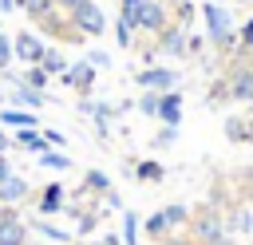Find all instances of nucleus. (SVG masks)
Wrapping results in <instances>:
<instances>
[{"label": "nucleus", "instance_id": "obj_38", "mask_svg": "<svg viewBox=\"0 0 253 245\" xmlns=\"http://www.w3.org/2000/svg\"><path fill=\"white\" fill-rule=\"evenodd\" d=\"M213 245H237V241H233V237H229V233H225V237H217V241H213Z\"/></svg>", "mask_w": 253, "mask_h": 245}, {"label": "nucleus", "instance_id": "obj_5", "mask_svg": "<svg viewBox=\"0 0 253 245\" xmlns=\"http://www.w3.org/2000/svg\"><path fill=\"white\" fill-rule=\"evenodd\" d=\"M43 51H47V43L36 32H16L12 36V59H20L24 67H36L43 59Z\"/></svg>", "mask_w": 253, "mask_h": 245}, {"label": "nucleus", "instance_id": "obj_25", "mask_svg": "<svg viewBox=\"0 0 253 245\" xmlns=\"http://www.w3.org/2000/svg\"><path fill=\"white\" fill-rule=\"evenodd\" d=\"M162 213H166V221H170V233L182 229V225H190V209H186V205H166Z\"/></svg>", "mask_w": 253, "mask_h": 245}, {"label": "nucleus", "instance_id": "obj_35", "mask_svg": "<svg viewBox=\"0 0 253 245\" xmlns=\"http://www.w3.org/2000/svg\"><path fill=\"white\" fill-rule=\"evenodd\" d=\"M158 245H194V241H190V237H178V233H170V237H162Z\"/></svg>", "mask_w": 253, "mask_h": 245}, {"label": "nucleus", "instance_id": "obj_37", "mask_svg": "<svg viewBox=\"0 0 253 245\" xmlns=\"http://www.w3.org/2000/svg\"><path fill=\"white\" fill-rule=\"evenodd\" d=\"M16 8H20L16 0H0V12H16Z\"/></svg>", "mask_w": 253, "mask_h": 245}, {"label": "nucleus", "instance_id": "obj_36", "mask_svg": "<svg viewBox=\"0 0 253 245\" xmlns=\"http://www.w3.org/2000/svg\"><path fill=\"white\" fill-rule=\"evenodd\" d=\"M8 146H12V134L0 126V154H8Z\"/></svg>", "mask_w": 253, "mask_h": 245}, {"label": "nucleus", "instance_id": "obj_20", "mask_svg": "<svg viewBox=\"0 0 253 245\" xmlns=\"http://www.w3.org/2000/svg\"><path fill=\"white\" fill-rule=\"evenodd\" d=\"M40 67H43L47 75H63V71H67V59H63V51L47 47V51H43V59H40Z\"/></svg>", "mask_w": 253, "mask_h": 245}, {"label": "nucleus", "instance_id": "obj_6", "mask_svg": "<svg viewBox=\"0 0 253 245\" xmlns=\"http://www.w3.org/2000/svg\"><path fill=\"white\" fill-rule=\"evenodd\" d=\"M134 83H138L142 91L166 95V91H178V71H174V67H142V71L134 75Z\"/></svg>", "mask_w": 253, "mask_h": 245}, {"label": "nucleus", "instance_id": "obj_10", "mask_svg": "<svg viewBox=\"0 0 253 245\" xmlns=\"http://www.w3.org/2000/svg\"><path fill=\"white\" fill-rule=\"evenodd\" d=\"M186 40H190V32H186V28H178V24H166V28L158 32V47H154V51L182 59V55H186Z\"/></svg>", "mask_w": 253, "mask_h": 245}, {"label": "nucleus", "instance_id": "obj_34", "mask_svg": "<svg viewBox=\"0 0 253 245\" xmlns=\"http://www.w3.org/2000/svg\"><path fill=\"white\" fill-rule=\"evenodd\" d=\"M79 4H87V0H55V8H59V12H67V16H71Z\"/></svg>", "mask_w": 253, "mask_h": 245}, {"label": "nucleus", "instance_id": "obj_2", "mask_svg": "<svg viewBox=\"0 0 253 245\" xmlns=\"http://www.w3.org/2000/svg\"><path fill=\"white\" fill-rule=\"evenodd\" d=\"M202 20H206V40L217 47V51H233L237 36H233V20L221 4H202Z\"/></svg>", "mask_w": 253, "mask_h": 245}, {"label": "nucleus", "instance_id": "obj_21", "mask_svg": "<svg viewBox=\"0 0 253 245\" xmlns=\"http://www.w3.org/2000/svg\"><path fill=\"white\" fill-rule=\"evenodd\" d=\"M47 79H51V75H47V71H43L40 63H36V67H24V71H20V83H28V87H36V91H47Z\"/></svg>", "mask_w": 253, "mask_h": 245}, {"label": "nucleus", "instance_id": "obj_14", "mask_svg": "<svg viewBox=\"0 0 253 245\" xmlns=\"http://www.w3.org/2000/svg\"><path fill=\"white\" fill-rule=\"evenodd\" d=\"M28 194H32V186H28L20 174H12L8 182H0V205H20Z\"/></svg>", "mask_w": 253, "mask_h": 245}, {"label": "nucleus", "instance_id": "obj_22", "mask_svg": "<svg viewBox=\"0 0 253 245\" xmlns=\"http://www.w3.org/2000/svg\"><path fill=\"white\" fill-rule=\"evenodd\" d=\"M32 229H40L47 241H59V245H67V241H71V233H67V229H59V225H51V221H43V217H36V221H32Z\"/></svg>", "mask_w": 253, "mask_h": 245}, {"label": "nucleus", "instance_id": "obj_32", "mask_svg": "<svg viewBox=\"0 0 253 245\" xmlns=\"http://www.w3.org/2000/svg\"><path fill=\"white\" fill-rule=\"evenodd\" d=\"M194 20V4H178V28H190Z\"/></svg>", "mask_w": 253, "mask_h": 245}, {"label": "nucleus", "instance_id": "obj_24", "mask_svg": "<svg viewBox=\"0 0 253 245\" xmlns=\"http://www.w3.org/2000/svg\"><path fill=\"white\" fill-rule=\"evenodd\" d=\"M40 166H43V170H71V158H67L63 150H43V154H40Z\"/></svg>", "mask_w": 253, "mask_h": 245}, {"label": "nucleus", "instance_id": "obj_29", "mask_svg": "<svg viewBox=\"0 0 253 245\" xmlns=\"http://www.w3.org/2000/svg\"><path fill=\"white\" fill-rule=\"evenodd\" d=\"M249 47H253V20H245L237 32V51H249Z\"/></svg>", "mask_w": 253, "mask_h": 245}, {"label": "nucleus", "instance_id": "obj_17", "mask_svg": "<svg viewBox=\"0 0 253 245\" xmlns=\"http://www.w3.org/2000/svg\"><path fill=\"white\" fill-rule=\"evenodd\" d=\"M119 241H123V245H138V213H134V209H123V229H119Z\"/></svg>", "mask_w": 253, "mask_h": 245}, {"label": "nucleus", "instance_id": "obj_11", "mask_svg": "<svg viewBox=\"0 0 253 245\" xmlns=\"http://www.w3.org/2000/svg\"><path fill=\"white\" fill-rule=\"evenodd\" d=\"M59 79H63V87H71V91L87 95V91L95 87V67H91L87 59H79V63H67V71H63Z\"/></svg>", "mask_w": 253, "mask_h": 245}, {"label": "nucleus", "instance_id": "obj_1", "mask_svg": "<svg viewBox=\"0 0 253 245\" xmlns=\"http://www.w3.org/2000/svg\"><path fill=\"white\" fill-rule=\"evenodd\" d=\"M134 32H150L158 36L166 24H170V8L162 0H123V12H119Z\"/></svg>", "mask_w": 253, "mask_h": 245}, {"label": "nucleus", "instance_id": "obj_23", "mask_svg": "<svg viewBox=\"0 0 253 245\" xmlns=\"http://www.w3.org/2000/svg\"><path fill=\"white\" fill-rule=\"evenodd\" d=\"M225 138L229 142H249V119H225Z\"/></svg>", "mask_w": 253, "mask_h": 245}, {"label": "nucleus", "instance_id": "obj_13", "mask_svg": "<svg viewBox=\"0 0 253 245\" xmlns=\"http://www.w3.org/2000/svg\"><path fill=\"white\" fill-rule=\"evenodd\" d=\"M158 122H162V126H178V122H182V95H178V91L158 95Z\"/></svg>", "mask_w": 253, "mask_h": 245}, {"label": "nucleus", "instance_id": "obj_9", "mask_svg": "<svg viewBox=\"0 0 253 245\" xmlns=\"http://www.w3.org/2000/svg\"><path fill=\"white\" fill-rule=\"evenodd\" d=\"M225 91L229 99H241V103H253V67L249 63H237L225 79Z\"/></svg>", "mask_w": 253, "mask_h": 245}, {"label": "nucleus", "instance_id": "obj_18", "mask_svg": "<svg viewBox=\"0 0 253 245\" xmlns=\"http://www.w3.org/2000/svg\"><path fill=\"white\" fill-rule=\"evenodd\" d=\"M134 178H138V182H162V178H166V170H162V162L146 158V162H138V166H134Z\"/></svg>", "mask_w": 253, "mask_h": 245}, {"label": "nucleus", "instance_id": "obj_33", "mask_svg": "<svg viewBox=\"0 0 253 245\" xmlns=\"http://www.w3.org/2000/svg\"><path fill=\"white\" fill-rule=\"evenodd\" d=\"M16 170H12V162H8V154H0V182H8Z\"/></svg>", "mask_w": 253, "mask_h": 245}, {"label": "nucleus", "instance_id": "obj_40", "mask_svg": "<svg viewBox=\"0 0 253 245\" xmlns=\"http://www.w3.org/2000/svg\"><path fill=\"white\" fill-rule=\"evenodd\" d=\"M249 233H253V229H249Z\"/></svg>", "mask_w": 253, "mask_h": 245}, {"label": "nucleus", "instance_id": "obj_31", "mask_svg": "<svg viewBox=\"0 0 253 245\" xmlns=\"http://www.w3.org/2000/svg\"><path fill=\"white\" fill-rule=\"evenodd\" d=\"M174 138H178V126H162L154 134V146H174Z\"/></svg>", "mask_w": 253, "mask_h": 245}, {"label": "nucleus", "instance_id": "obj_8", "mask_svg": "<svg viewBox=\"0 0 253 245\" xmlns=\"http://www.w3.org/2000/svg\"><path fill=\"white\" fill-rule=\"evenodd\" d=\"M28 241V225L20 221L16 205H0V245H24Z\"/></svg>", "mask_w": 253, "mask_h": 245}, {"label": "nucleus", "instance_id": "obj_12", "mask_svg": "<svg viewBox=\"0 0 253 245\" xmlns=\"http://www.w3.org/2000/svg\"><path fill=\"white\" fill-rule=\"evenodd\" d=\"M0 126L4 130H40V119H36V111H20V107H4L0 111Z\"/></svg>", "mask_w": 253, "mask_h": 245}, {"label": "nucleus", "instance_id": "obj_16", "mask_svg": "<svg viewBox=\"0 0 253 245\" xmlns=\"http://www.w3.org/2000/svg\"><path fill=\"white\" fill-rule=\"evenodd\" d=\"M142 229H146V237H154V241L170 237V221H166V213H162V209H158V213H150V217L142 221Z\"/></svg>", "mask_w": 253, "mask_h": 245}, {"label": "nucleus", "instance_id": "obj_19", "mask_svg": "<svg viewBox=\"0 0 253 245\" xmlns=\"http://www.w3.org/2000/svg\"><path fill=\"white\" fill-rule=\"evenodd\" d=\"M83 190H87V194H111V178H107L103 170H87V174H83Z\"/></svg>", "mask_w": 253, "mask_h": 245}, {"label": "nucleus", "instance_id": "obj_26", "mask_svg": "<svg viewBox=\"0 0 253 245\" xmlns=\"http://www.w3.org/2000/svg\"><path fill=\"white\" fill-rule=\"evenodd\" d=\"M115 43H119V47H130V43H134V28H130L123 16L115 20Z\"/></svg>", "mask_w": 253, "mask_h": 245}, {"label": "nucleus", "instance_id": "obj_27", "mask_svg": "<svg viewBox=\"0 0 253 245\" xmlns=\"http://www.w3.org/2000/svg\"><path fill=\"white\" fill-rule=\"evenodd\" d=\"M8 67H12V36L0 28V75H4Z\"/></svg>", "mask_w": 253, "mask_h": 245}, {"label": "nucleus", "instance_id": "obj_15", "mask_svg": "<svg viewBox=\"0 0 253 245\" xmlns=\"http://www.w3.org/2000/svg\"><path fill=\"white\" fill-rule=\"evenodd\" d=\"M40 217H51V213H63V186L59 182H51V186H43V194H40Z\"/></svg>", "mask_w": 253, "mask_h": 245}, {"label": "nucleus", "instance_id": "obj_7", "mask_svg": "<svg viewBox=\"0 0 253 245\" xmlns=\"http://www.w3.org/2000/svg\"><path fill=\"white\" fill-rule=\"evenodd\" d=\"M4 79L12 83V91H8V103H16L20 111H36V107H43V103H47V95H43V91H36V87H28V83H20V75L4 71Z\"/></svg>", "mask_w": 253, "mask_h": 245}, {"label": "nucleus", "instance_id": "obj_28", "mask_svg": "<svg viewBox=\"0 0 253 245\" xmlns=\"http://www.w3.org/2000/svg\"><path fill=\"white\" fill-rule=\"evenodd\" d=\"M138 111H142V115H150V119H158V91H142Z\"/></svg>", "mask_w": 253, "mask_h": 245}, {"label": "nucleus", "instance_id": "obj_39", "mask_svg": "<svg viewBox=\"0 0 253 245\" xmlns=\"http://www.w3.org/2000/svg\"><path fill=\"white\" fill-rule=\"evenodd\" d=\"M249 146H253V122H249Z\"/></svg>", "mask_w": 253, "mask_h": 245}, {"label": "nucleus", "instance_id": "obj_4", "mask_svg": "<svg viewBox=\"0 0 253 245\" xmlns=\"http://www.w3.org/2000/svg\"><path fill=\"white\" fill-rule=\"evenodd\" d=\"M229 233V225L217 217V213H198V217H190V241L194 245H213L217 237H225Z\"/></svg>", "mask_w": 253, "mask_h": 245}, {"label": "nucleus", "instance_id": "obj_30", "mask_svg": "<svg viewBox=\"0 0 253 245\" xmlns=\"http://www.w3.org/2000/svg\"><path fill=\"white\" fill-rule=\"evenodd\" d=\"M87 63H91V67H111V55H107L103 47H91V51H87Z\"/></svg>", "mask_w": 253, "mask_h": 245}, {"label": "nucleus", "instance_id": "obj_3", "mask_svg": "<svg viewBox=\"0 0 253 245\" xmlns=\"http://www.w3.org/2000/svg\"><path fill=\"white\" fill-rule=\"evenodd\" d=\"M71 32H75V36H87V40H99V36L107 32V16H103V8H99L95 0L79 4V8L71 12Z\"/></svg>", "mask_w": 253, "mask_h": 245}]
</instances>
